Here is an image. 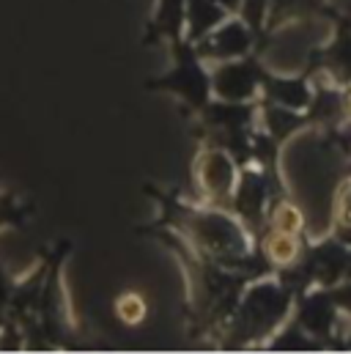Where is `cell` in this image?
Instances as JSON below:
<instances>
[{
    "mask_svg": "<svg viewBox=\"0 0 351 354\" xmlns=\"http://www.w3.org/2000/svg\"><path fill=\"white\" fill-rule=\"evenodd\" d=\"M256 39H258L256 30L239 14H231L214 30H209L200 41H195V50L206 64H220V61L250 55L256 50Z\"/></svg>",
    "mask_w": 351,
    "mask_h": 354,
    "instance_id": "cell-10",
    "label": "cell"
},
{
    "mask_svg": "<svg viewBox=\"0 0 351 354\" xmlns=\"http://www.w3.org/2000/svg\"><path fill=\"white\" fill-rule=\"evenodd\" d=\"M341 225H351V171L338 178L330 201V228H341Z\"/></svg>",
    "mask_w": 351,
    "mask_h": 354,
    "instance_id": "cell-19",
    "label": "cell"
},
{
    "mask_svg": "<svg viewBox=\"0 0 351 354\" xmlns=\"http://www.w3.org/2000/svg\"><path fill=\"white\" fill-rule=\"evenodd\" d=\"M184 22H187V0H157L143 30V44L168 47L171 41L184 36Z\"/></svg>",
    "mask_w": 351,
    "mask_h": 354,
    "instance_id": "cell-14",
    "label": "cell"
},
{
    "mask_svg": "<svg viewBox=\"0 0 351 354\" xmlns=\"http://www.w3.org/2000/svg\"><path fill=\"white\" fill-rule=\"evenodd\" d=\"M146 192L160 209L157 220L151 223L154 228H171L200 256L242 272L250 280L272 274V266L266 264L253 236L228 209L209 206L198 198L187 201L178 189H162L157 184H146Z\"/></svg>",
    "mask_w": 351,
    "mask_h": 354,
    "instance_id": "cell-1",
    "label": "cell"
},
{
    "mask_svg": "<svg viewBox=\"0 0 351 354\" xmlns=\"http://www.w3.org/2000/svg\"><path fill=\"white\" fill-rule=\"evenodd\" d=\"M330 297H332L335 308L351 322V277H343L341 283H335V286L330 288Z\"/></svg>",
    "mask_w": 351,
    "mask_h": 354,
    "instance_id": "cell-21",
    "label": "cell"
},
{
    "mask_svg": "<svg viewBox=\"0 0 351 354\" xmlns=\"http://www.w3.org/2000/svg\"><path fill=\"white\" fill-rule=\"evenodd\" d=\"M258 99H266V102H274V104H283V107L305 113L310 99H313V77L307 72H274V69H266Z\"/></svg>",
    "mask_w": 351,
    "mask_h": 354,
    "instance_id": "cell-12",
    "label": "cell"
},
{
    "mask_svg": "<svg viewBox=\"0 0 351 354\" xmlns=\"http://www.w3.org/2000/svg\"><path fill=\"white\" fill-rule=\"evenodd\" d=\"M291 319L313 335L324 349H343V338L349 330V319L335 308L330 288H307L305 294L294 297V310Z\"/></svg>",
    "mask_w": 351,
    "mask_h": 354,
    "instance_id": "cell-7",
    "label": "cell"
},
{
    "mask_svg": "<svg viewBox=\"0 0 351 354\" xmlns=\"http://www.w3.org/2000/svg\"><path fill=\"white\" fill-rule=\"evenodd\" d=\"M239 176V165L234 157L217 146H200L192 160V181L198 201L209 206L228 209V198L234 192V184Z\"/></svg>",
    "mask_w": 351,
    "mask_h": 354,
    "instance_id": "cell-8",
    "label": "cell"
},
{
    "mask_svg": "<svg viewBox=\"0 0 351 354\" xmlns=\"http://www.w3.org/2000/svg\"><path fill=\"white\" fill-rule=\"evenodd\" d=\"M137 234L154 236L162 248H168L176 256V261H178L184 277H187L189 333H192V338H206L217 346L222 333H225V324H228V319H231V313H234V308H236V302L245 291V286L250 283V277L200 256L171 228L143 225V228H137Z\"/></svg>",
    "mask_w": 351,
    "mask_h": 354,
    "instance_id": "cell-2",
    "label": "cell"
},
{
    "mask_svg": "<svg viewBox=\"0 0 351 354\" xmlns=\"http://www.w3.org/2000/svg\"><path fill=\"white\" fill-rule=\"evenodd\" d=\"M288 187L274 181L266 171L258 165H245L239 168V176L234 184V192L228 198V212L247 228V234L253 236V242L258 239L263 223H266V212L272 206V201L277 195H285Z\"/></svg>",
    "mask_w": 351,
    "mask_h": 354,
    "instance_id": "cell-6",
    "label": "cell"
},
{
    "mask_svg": "<svg viewBox=\"0 0 351 354\" xmlns=\"http://www.w3.org/2000/svg\"><path fill=\"white\" fill-rule=\"evenodd\" d=\"M266 64L256 53L234 61H220L209 64L211 72V96L225 99V102H256L261 96L263 77H266Z\"/></svg>",
    "mask_w": 351,
    "mask_h": 354,
    "instance_id": "cell-9",
    "label": "cell"
},
{
    "mask_svg": "<svg viewBox=\"0 0 351 354\" xmlns=\"http://www.w3.org/2000/svg\"><path fill=\"white\" fill-rule=\"evenodd\" d=\"M256 127L285 146L291 138L305 132L310 124H307V115L302 110H291V107L258 99V121H256Z\"/></svg>",
    "mask_w": 351,
    "mask_h": 354,
    "instance_id": "cell-15",
    "label": "cell"
},
{
    "mask_svg": "<svg viewBox=\"0 0 351 354\" xmlns=\"http://www.w3.org/2000/svg\"><path fill=\"white\" fill-rule=\"evenodd\" d=\"M47 266H50V248L41 253L39 264L33 266L25 277L14 280V291H11V299H8V319L17 322L19 327H25V324H30L36 319L41 288H44V277H47Z\"/></svg>",
    "mask_w": 351,
    "mask_h": 354,
    "instance_id": "cell-13",
    "label": "cell"
},
{
    "mask_svg": "<svg viewBox=\"0 0 351 354\" xmlns=\"http://www.w3.org/2000/svg\"><path fill=\"white\" fill-rule=\"evenodd\" d=\"M72 256V242L61 239L50 245V266L39 299L36 319L25 324V349L36 352H50V349H75L80 346L77 338V322L72 310V299L66 291V259Z\"/></svg>",
    "mask_w": 351,
    "mask_h": 354,
    "instance_id": "cell-4",
    "label": "cell"
},
{
    "mask_svg": "<svg viewBox=\"0 0 351 354\" xmlns=\"http://www.w3.org/2000/svg\"><path fill=\"white\" fill-rule=\"evenodd\" d=\"M220 8H225L228 14H239V8H242V0H214Z\"/></svg>",
    "mask_w": 351,
    "mask_h": 354,
    "instance_id": "cell-22",
    "label": "cell"
},
{
    "mask_svg": "<svg viewBox=\"0 0 351 354\" xmlns=\"http://www.w3.org/2000/svg\"><path fill=\"white\" fill-rule=\"evenodd\" d=\"M305 261L313 274V286L319 288H332L346 277L349 269V248L335 239L330 231L321 236H310L305 245Z\"/></svg>",
    "mask_w": 351,
    "mask_h": 354,
    "instance_id": "cell-11",
    "label": "cell"
},
{
    "mask_svg": "<svg viewBox=\"0 0 351 354\" xmlns=\"http://www.w3.org/2000/svg\"><path fill=\"white\" fill-rule=\"evenodd\" d=\"M168 53H171V69L165 75H160V77H151L146 83V88L173 96L189 115H195L211 99L209 64L198 55L195 44L189 39H184V36L168 44Z\"/></svg>",
    "mask_w": 351,
    "mask_h": 354,
    "instance_id": "cell-5",
    "label": "cell"
},
{
    "mask_svg": "<svg viewBox=\"0 0 351 354\" xmlns=\"http://www.w3.org/2000/svg\"><path fill=\"white\" fill-rule=\"evenodd\" d=\"M343 352H351V322H349V330H346V338H343Z\"/></svg>",
    "mask_w": 351,
    "mask_h": 354,
    "instance_id": "cell-23",
    "label": "cell"
},
{
    "mask_svg": "<svg viewBox=\"0 0 351 354\" xmlns=\"http://www.w3.org/2000/svg\"><path fill=\"white\" fill-rule=\"evenodd\" d=\"M263 349H269V352H324V346H321L313 335H307L294 319H288V322L266 341Z\"/></svg>",
    "mask_w": 351,
    "mask_h": 354,
    "instance_id": "cell-17",
    "label": "cell"
},
{
    "mask_svg": "<svg viewBox=\"0 0 351 354\" xmlns=\"http://www.w3.org/2000/svg\"><path fill=\"white\" fill-rule=\"evenodd\" d=\"M266 11H269V0H242L239 17L256 30V36H261L266 25Z\"/></svg>",
    "mask_w": 351,
    "mask_h": 354,
    "instance_id": "cell-20",
    "label": "cell"
},
{
    "mask_svg": "<svg viewBox=\"0 0 351 354\" xmlns=\"http://www.w3.org/2000/svg\"><path fill=\"white\" fill-rule=\"evenodd\" d=\"M113 310H115V319L126 327H140L146 319H149V299L135 291V288H126L115 297L113 302Z\"/></svg>",
    "mask_w": 351,
    "mask_h": 354,
    "instance_id": "cell-18",
    "label": "cell"
},
{
    "mask_svg": "<svg viewBox=\"0 0 351 354\" xmlns=\"http://www.w3.org/2000/svg\"><path fill=\"white\" fill-rule=\"evenodd\" d=\"M225 17H231L225 8H220L214 0H187V22H184V39L192 44L200 41L209 30H214Z\"/></svg>",
    "mask_w": 351,
    "mask_h": 354,
    "instance_id": "cell-16",
    "label": "cell"
},
{
    "mask_svg": "<svg viewBox=\"0 0 351 354\" xmlns=\"http://www.w3.org/2000/svg\"><path fill=\"white\" fill-rule=\"evenodd\" d=\"M294 294L274 277L263 274L245 286L217 349H263L266 341L291 319Z\"/></svg>",
    "mask_w": 351,
    "mask_h": 354,
    "instance_id": "cell-3",
    "label": "cell"
}]
</instances>
